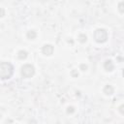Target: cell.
Returning a JSON list of instances; mask_svg holds the SVG:
<instances>
[{
  "instance_id": "cell-9",
  "label": "cell",
  "mask_w": 124,
  "mask_h": 124,
  "mask_svg": "<svg viewBox=\"0 0 124 124\" xmlns=\"http://www.w3.org/2000/svg\"><path fill=\"white\" fill-rule=\"evenodd\" d=\"M78 39H79V42H81V43H84V42H86V40H87V37H86L84 34H80V35L78 36Z\"/></svg>"
},
{
  "instance_id": "cell-1",
  "label": "cell",
  "mask_w": 124,
  "mask_h": 124,
  "mask_svg": "<svg viewBox=\"0 0 124 124\" xmlns=\"http://www.w3.org/2000/svg\"><path fill=\"white\" fill-rule=\"evenodd\" d=\"M14 73V67L11 63L2 62L0 64V76L2 79L10 78Z\"/></svg>"
},
{
  "instance_id": "cell-5",
  "label": "cell",
  "mask_w": 124,
  "mask_h": 124,
  "mask_svg": "<svg viewBox=\"0 0 124 124\" xmlns=\"http://www.w3.org/2000/svg\"><path fill=\"white\" fill-rule=\"evenodd\" d=\"M104 67H105V69L107 70V71H112L113 70V68H114V65H113V63L111 62V60H107L106 62H105V64H104Z\"/></svg>"
},
{
  "instance_id": "cell-4",
  "label": "cell",
  "mask_w": 124,
  "mask_h": 124,
  "mask_svg": "<svg viewBox=\"0 0 124 124\" xmlns=\"http://www.w3.org/2000/svg\"><path fill=\"white\" fill-rule=\"evenodd\" d=\"M43 53L46 55H51L53 53V46L51 45H45L43 46Z\"/></svg>"
},
{
  "instance_id": "cell-6",
  "label": "cell",
  "mask_w": 124,
  "mask_h": 124,
  "mask_svg": "<svg viewBox=\"0 0 124 124\" xmlns=\"http://www.w3.org/2000/svg\"><path fill=\"white\" fill-rule=\"evenodd\" d=\"M104 93L107 94V95H111L113 93V87L111 85H107L104 88Z\"/></svg>"
},
{
  "instance_id": "cell-11",
  "label": "cell",
  "mask_w": 124,
  "mask_h": 124,
  "mask_svg": "<svg viewBox=\"0 0 124 124\" xmlns=\"http://www.w3.org/2000/svg\"><path fill=\"white\" fill-rule=\"evenodd\" d=\"M74 110H75V109H74L73 107H69L68 109H67V112H68V113H72V112H74Z\"/></svg>"
},
{
  "instance_id": "cell-14",
  "label": "cell",
  "mask_w": 124,
  "mask_h": 124,
  "mask_svg": "<svg viewBox=\"0 0 124 124\" xmlns=\"http://www.w3.org/2000/svg\"><path fill=\"white\" fill-rule=\"evenodd\" d=\"M123 77H124V70H123Z\"/></svg>"
},
{
  "instance_id": "cell-7",
  "label": "cell",
  "mask_w": 124,
  "mask_h": 124,
  "mask_svg": "<svg viewBox=\"0 0 124 124\" xmlns=\"http://www.w3.org/2000/svg\"><path fill=\"white\" fill-rule=\"evenodd\" d=\"M36 36H37V34H36V32H35V31H33V30H30V31H28V32H27V38H28V39H30V40L35 39V38H36Z\"/></svg>"
},
{
  "instance_id": "cell-10",
  "label": "cell",
  "mask_w": 124,
  "mask_h": 124,
  "mask_svg": "<svg viewBox=\"0 0 124 124\" xmlns=\"http://www.w3.org/2000/svg\"><path fill=\"white\" fill-rule=\"evenodd\" d=\"M118 10H119L121 13H124V2L119 3V5H118Z\"/></svg>"
},
{
  "instance_id": "cell-3",
  "label": "cell",
  "mask_w": 124,
  "mask_h": 124,
  "mask_svg": "<svg viewBox=\"0 0 124 124\" xmlns=\"http://www.w3.org/2000/svg\"><path fill=\"white\" fill-rule=\"evenodd\" d=\"M35 74V68L30 64H25L21 67V76L25 78L33 77Z\"/></svg>"
},
{
  "instance_id": "cell-13",
  "label": "cell",
  "mask_w": 124,
  "mask_h": 124,
  "mask_svg": "<svg viewBox=\"0 0 124 124\" xmlns=\"http://www.w3.org/2000/svg\"><path fill=\"white\" fill-rule=\"evenodd\" d=\"M86 68H87V66H86V65H84V64H82V65H81V69H83L82 71H85V70H86Z\"/></svg>"
},
{
  "instance_id": "cell-12",
  "label": "cell",
  "mask_w": 124,
  "mask_h": 124,
  "mask_svg": "<svg viewBox=\"0 0 124 124\" xmlns=\"http://www.w3.org/2000/svg\"><path fill=\"white\" fill-rule=\"evenodd\" d=\"M118 109H119V111H120L122 114H124V105H121Z\"/></svg>"
},
{
  "instance_id": "cell-8",
  "label": "cell",
  "mask_w": 124,
  "mask_h": 124,
  "mask_svg": "<svg viewBox=\"0 0 124 124\" xmlns=\"http://www.w3.org/2000/svg\"><path fill=\"white\" fill-rule=\"evenodd\" d=\"M27 57V52L25 50H20L18 51V58L19 59H25Z\"/></svg>"
},
{
  "instance_id": "cell-2",
  "label": "cell",
  "mask_w": 124,
  "mask_h": 124,
  "mask_svg": "<svg viewBox=\"0 0 124 124\" xmlns=\"http://www.w3.org/2000/svg\"><path fill=\"white\" fill-rule=\"evenodd\" d=\"M93 37L97 43H105L108 40V32L103 28H99L94 31Z\"/></svg>"
}]
</instances>
